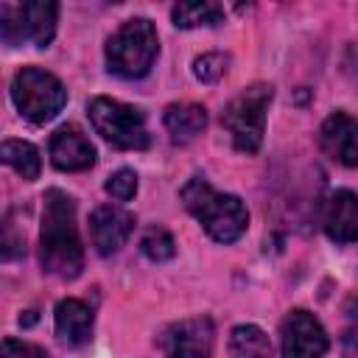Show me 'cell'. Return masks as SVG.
<instances>
[{
	"mask_svg": "<svg viewBox=\"0 0 358 358\" xmlns=\"http://www.w3.org/2000/svg\"><path fill=\"white\" fill-rule=\"evenodd\" d=\"M140 249H143V255H145L148 260L162 263V260H171V257L176 255V241L171 238L168 229L151 227V229H145V235L140 238Z\"/></svg>",
	"mask_w": 358,
	"mask_h": 358,
	"instance_id": "d6986e66",
	"label": "cell"
},
{
	"mask_svg": "<svg viewBox=\"0 0 358 358\" xmlns=\"http://www.w3.org/2000/svg\"><path fill=\"white\" fill-rule=\"evenodd\" d=\"M11 101L22 117L31 123H45L56 117L67 101L62 81L42 67H22L11 81Z\"/></svg>",
	"mask_w": 358,
	"mask_h": 358,
	"instance_id": "5b68a950",
	"label": "cell"
},
{
	"mask_svg": "<svg viewBox=\"0 0 358 358\" xmlns=\"http://www.w3.org/2000/svg\"><path fill=\"white\" fill-rule=\"evenodd\" d=\"M271 103V87L268 84H252L241 95L229 101V106L221 115L224 129L232 137V145L243 154H255L263 143L266 131V109Z\"/></svg>",
	"mask_w": 358,
	"mask_h": 358,
	"instance_id": "277c9868",
	"label": "cell"
},
{
	"mask_svg": "<svg viewBox=\"0 0 358 358\" xmlns=\"http://www.w3.org/2000/svg\"><path fill=\"white\" fill-rule=\"evenodd\" d=\"M0 36L8 48H17L25 42L22 36V11L20 6H0Z\"/></svg>",
	"mask_w": 358,
	"mask_h": 358,
	"instance_id": "ffe728a7",
	"label": "cell"
},
{
	"mask_svg": "<svg viewBox=\"0 0 358 358\" xmlns=\"http://www.w3.org/2000/svg\"><path fill=\"white\" fill-rule=\"evenodd\" d=\"M22 11V36L36 48H45L56 34L59 6L53 0H28L20 6Z\"/></svg>",
	"mask_w": 358,
	"mask_h": 358,
	"instance_id": "5bb4252c",
	"label": "cell"
},
{
	"mask_svg": "<svg viewBox=\"0 0 358 358\" xmlns=\"http://www.w3.org/2000/svg\"><path fill=\"white\" fill-rule=\"evenodd\" d=\"M207 126V112L199 103H171L165 109V129L173 143L196 140Z\"/></svg>",
	"mask_w": 358,
	"mask_h": 358,
	"instance_id": "9a60e30c",
	"label": "cell"
},
{
	"mask_svg": "<svg viewBox=\"0 0 358 358\" xmlns=\"http://www.w3.org/2000/svg\"><path fill=\"white\" fill-rule=\"evenodd\" d=\"M50 159L59 171H87L95 162V145L78 126H62L50 137Z\"/></svg>",
	"mask_w": 358,
	"mask_h": 358,
	"instance_id": "30bf717a",
	"label": "cell"
},
{
	"mask_svg": "<svg viewBox=\"0 0 358 358\" xmlns=\"http://www.w3.org/2000/svg\"><path fill=\"white\" fill-rule=\"evenodd\" d=\"M103 187H106V193H109L112 199L129 201V199H134V193H137V176H134V171L120 168V171H115V173L106 179Z\"/></svg>",
	"mask_w": 358,
	"mask_h": 358,
	"instance_id": "7402d4cb",
	"label": "cell"
},
{
	"mask_svg": "<svg viewBox=\"0 0 358 358\" xmlns=\"http://www.w3.org/2000/svg\"><path fill=\"white\" fill-rule=\"evenodd\" d=\"M182 201H185L187 213H193L201 221V227L207 229V235L218 243L238 241L249 227V213H246L243 201L238 196L218 193L201 176H193L182 187Z\"/></svg>",
	"mask_w": 358,
	"mask_h": 358,
	"instance_id": "7a4b0ae2",
	"label": "cell"
},
{
	"mask_svg": "<svg viewBox=\"0 0 358 358\" xmlns=\"http://www.w3.org/2000/svg\"><path fill=\"white\" fill-rule=\"evenodd\" d=\"M56 336L67 347H81L92 338V308L81 299H62L56 305Z\"/></svg>",
	"mask_w": 358,
	"mask_h": 358,
	"instance_id": "4fadbf2b",
	"label": "cell"
},
{
	"mask_svg": "<svg viewBox=\"0 0 358 358\" xmlns=\"http://www.w3.org/2000/svg\"><path fill=\"white\" fill-rule=\"evenodd\" d=\"M324 232L336 243L358 241V196L352 190H336L324 207Z\"/></svg>",
	"mask_w": 358,
	"mask_h": 358,
	"instance_id": "7c38bea8",
	"label": "cell"
},
{
	"mask_svg": "<svg viewBox=\"0 0 358 358\" xmlns=\"http://www.w3.org/2000/svg\"><path fill=\"white\" fill-rule=\"evenodd\" d=\"M0 159L6 165H11L22 179H36L39 176V168H42V159H39V151L25 143V140H6L0 145Z\"/></svg>",
	"mask_w": 358,
	"mask_h": 358,
	"instance_id": "ac0fdd59",
	"label": "cell"
},
{
	"mask_svg": "<svg viewBox=\"0 0 358 358\" xmlns=\"http://www.w3.org/2000/svg\"><path fill=\"white\" fill-rule=\"evenodd\" d=\"M39 257H42L45 271L62 280H73L84 268V249H81V238L76 229L73 199L56 187L45 193Z\"/></svg>",
	"mask_w": 358,
	"mask_h": 358,
	"instance_id": "6da1fadb",
	"label": "cell"
},
{
	"mask_svg": "<svg viewBox=\"0 0 358 358\" xmlns=\"http://www.w3.org/2000/svg\"><path fill=\"white\" fill-rule=\"evenodd\" d=\"M165 358H210L213 350V324L210 319H190L168 330Z\"/></svg>",
	"mask_w": 358,
	"mask_h": 358,
	"instance_id": "8fae6325",
	"label": "cell"
},
{
	"mask_svg": "<svg viewBox=\"0 0 358 358\" xmlns=\"http://www.w3.org/2000/svg\"><path fill=\"white\" fill-rule=\"evenodd\" d=\"M25 246H22V238L14 235V224L6 221V229H3V257L6 260H14L17 255H22Z\"/></svg>",
	"mask_w": 358,
	"mask_h": 358,
	"instance_id": "603a6c76",
	"label": "cell"
},
{
	"mask_svg": "<svg viewBox=\"0 0 358 358\" xmlns=\"http://www.w3.org/2000/svg\"><path fill=\"white\" fill-rule=\"evenodd\" d=\"M227 64H229V56L224 53H204L193 62V76L199 81H218L224 73H227Z\"/></svg>",
	"mask_w": 358,
	"mask_h": 358,
	"instance_id": "44dd1931",
	"label": "cell"
},
{
	"mask_svg": "<svg viewBox=\"0 0 358 358\" xmlns=\"http://www.w3.org/2000/svg\"><path fill=\"white\" fill-rule=\"evenodd\" d=\"M159 53L154 22L145 17L123 22L106 42V64L120 78H143Z\"/></svg>",
	"mask_w": 358,
	"mask_h": 358,
	"instance_id": "3957f363",
	"label": "cell"
},
{
	"mask_svg": "<svg viewBox=\"0 0 358 358\" xmlns=\"http://www.w3.org/2000/svg\"><path fill=\"white\" fill-rule=\"evenodd\" d=\"M229 352L235 358H271V341L257 324H238L229 333Z\"/></svg>",
	"mask_w": 358,
	"mask_h": 358,
	"instance_id": "e0dca14e",
	"label": "cell"
},
{
	"mask_svg": "<svg viewBox=\"0 0 358 358\" xmlns=\"http://www.w3.org/2000/svg\"><path fill=\"white\" fill-rule=\"evenodd\" d=\"M171 17L176 28H201V25L224 22V8L210 0H187V3H176Z\"/></svg>",
	"mask_w": 358,
	"mask_h": 358,
	"instance_id": "2e32d148",
	"label": "cell"
},
{
	"mask_svg": "<svg viewBox=\"0 0 358 358\" xmlns=\"http://www.w3.org/2000/svg\"><path fill=\"white\" fill-rule=\"evenodd\" d=\"M0 358H39V352L22 341H14V338H6L3 341V355Z\"/></svg>",
	"mask_w": 358,
	"mask_h": 358,
	"instance_id": "cb8c5ba5",
	"label": "cell"
},
{
	"mask_svg": "<svg viewBox=\"0 0 358 358\" xmlns=\"http://www.w3.org/2000/svg\"><path fill=\"white\" fill-rule=\"evenodd\" d=\"M319 143H322V151L338 165L358 168V120L355 117L344 112H333L322 123Z\"/></svg>",
	"mask_w": 358,
	"mask_h": 358,
	"instance_id": "9c48e42d",
	"label": "cell"
},
{
	"mask_svg": "<svg viewBox=\"0 0 358 358\" xmlns=\"http://www.w3.org/2000/svg\"><path fill=\"white\" fill-rule=\"evenodd\" d=\"M90 120L95 126V131L126 151H140L148 145V129H145V117L140 109L112 101V98H92L90 101Z\"/></svg>",
	"mask_w": 358,
	"mask_h": 358,
	"instance_id": "8992f818",
	"label": "cell"
},
{
	"mask_svg": "<svg viewBox=\"0 0 358 358\" xmlns=\"http://www.w3.org/2000/svg\"><path fill=\"white\" fill-rule=\"evenodd\" d=\"M282 358H322L327 352V333L308 310H291L282 319Z\"/></svg>",
	"mask_w": 358,
	"mask_h": 358,
	"instance_id": "52a82bcc",
	"label": "cell"
},
{
	"mask_svg": "<svg viewBox=\"0 0 358 358\" xmlns=\"http://www.w3.org/2000/svg\"><path fill=\"white\" fill-rule=\"evenodd\" d=\"M134 229V218L131 213H126L117 204H101L95 207V213L90 215V232H92V246L98 255L109 257L115 252H120V246L129 241Z\"/></svg>",
	"mask_w": 358,
	"mask_h": 358,
	"instance_id": "ba28073f",
	"label": "cell"
}]
</instances>
